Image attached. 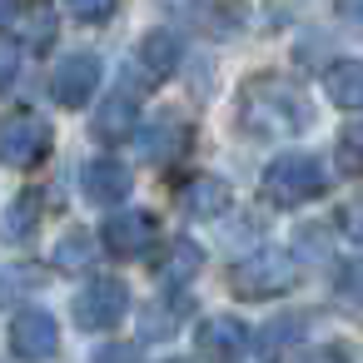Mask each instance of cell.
Here are the masks:
<instances>
[{"instance_id": "cell-1", "label": "cell", "mask_w": 363, "mask_h": 363, "mask_svg": "<svg viewBox=\"0 0 363 363\" xmlns=\"http://www.w3.org/2000/svg\"><path fill=\"white\" fill-rule=\"evenodd\" d=\"M313 125L308 95L284 75H259L239 90V130L254 140H294Z\"/></svg>"}, {"instance_id": "cell-2", "label": "cell", "mask_w": 363, "mask_h": 363, "mask_svg": "<svg viewBox=\"0 0 363 363\" xmlns=\"http://www.w3.org/2000/svg\"><path fill=\"white\" fill-rule=\"evenodd\" d=\"M323 179H328V174H323V160L294 150V155H279V160L264 169V194H269V204H279V209H298V204H308V199L323 194Z\"/></svg>"}, {"instance_id": "cell-3", "label": "cell", "mask_w": 363, "mask_h": 363, "mask_svg": "<svg viewBox=\"0 0 363 363\" xmlns=\"http://www.w3.org/2000/svg\"><path fill=\"white\" fill-rule=\"evenodd\" d=\"M294 259L284 254V249H254L249 259H239L234 264V274H229V289L239 294V298H279V294H289L294 289Z\"/></svg>"}, {"instance_id": "cell-4", "label": "cell", "mask_w": 363, "mask_h": 363, "mask_svg": "<svg viewBox=\"0 0 363 363\" xmlns=\"http://www.w3.org/2000/svg\"><path fill=\"white\" fill-rule=\"evenodd\" d=\"M50 120L35 115V110H16L0 120V164H11V169H35L45 155H50Z\"/></svg>"}, {"instance_id": "cell-5", "label": "cell", "mask_w": 363, "mask_h": 363, "mask_svg": "<svg viewBox=\"0 0 363 363\" xmlns=\"http://www.w3.org/2000/svg\"><path fill=\"white\" fill-rule=\"evenodd\" d=\"M75 323L85 328V333H105V328H115L125 313H130V289L120 284V279H90L80 294H75Z\"/></svg>"}, {"instance_id": "cell-6", "label": "cell", "mask_w": 363, "mask_h": 363, "mask_svg": "<svg viewBox=\"0 0 363 363\" xmlns=\"http://www.w3.org/2000/svg\"><path fill=\"white\" fill-rule=\"evenodd\" d=\"M155 234H160L155 214H145V209H120V214H110V219H105L100 244H105L115 259H140V254L155 244Z\"/></svg>"}, {"instance_id": "cell-7", "label": "cell", "mask_w": 363, "mask_h": 363, "mask_svg": "<svg viewBox=\"0 0 363 363\" xmlns=\"http://www.w3.org/2000/svg\"><path fill=\"white\" fill-rule=\"evenodd\" d=\"M55 343H60V328H55V318H50L45 308H21V313L11 318V353H16V358L40 363V358L55 353Z\"/></svg>"}, {"instance_id": "cell-8", "label": "cell", "mask_w": 363, "mask_h": 363, "mask_svg": "<svg viewBox=\"0 0 363 363\" xmlns=\"http://www.w3.org/2000/svg\"><path fill=\"white\" fill-rule=\"evenodd\" d=\"M95 90H100V60H95V55H65V60L55 65V75H50L55 105L80 110V105H90Z\"/></svg>"}, {"instance_id": "cell-9", "label": "cell", "mask_w": 363, "mask_h": 363, "mask_svg": "<svg viewBox=\"0 0 363 363\" xmlns=\"http://www.w3.org/2000/svg\"><path fill=\"white\" fill-rule=\"evenodd\" d=\"M80 189H85L90 204H120V199L130 194V169H125L120 160L100 155V160H90V164L80 169Z\"/></svg>"}, {"instance_id": "cell-10", "label": "cell", "mask_w": 363, "mask_h": 363, "mask_svg": "<svg viewBox=\"0 0 363 363\" xmlns=\"http://www.w3.org/2000/svg\"><path fill=\"white\" fill-rule=\"evenodd\" d=\"M184 150H189V125H184L179 115H155V120L145 125V135H140V155L155 160V164L179 160Z\"/></svg>"}, {"instance_id": "cell-11", "label": "cell", "mask_w": 363, "mask_h": 363, "mask_svg": "<svg viewBox=\"0 0 363 363\" xmlns=\"http://www.w3.org/2000/svg\"><path fill=\"white\" fill-rule=\"evenodd\" d=\"M184 313H189V294L174 289V294H160L145 313H140V338L145 343H164L184 328Z\"/></svg>"}, {"instance_id": "cell-12", "label": "cell", "mask_w": 363, "mask_h": 363, "mask_svg": "<svg viewBox=\"0 0 363 363\" xmlns=\"http://www.w3.org/2000/svg\"><path fill=\"white\" fill-rule=\"evenodd\" d=\"M194 338H199V353H204V358H234V353L249 348V328H244L234 313H209Z\"/></svg>"}, {"instance_id": "cell-13", "label": "cell", "mask_w": 363, "mask_h": 363, "mask_svg": "<svg viewBox=\"0 0 363 363\" xmlns=\"http://www.w3.org/2000/svg\"><path fill=\"white\" fill-rule=\"evenodd\" d=\"M135 115H140V100H135V90H120V95H110V100L95 110L90 130H95V140H100V145H120V140H130V130H135Z\"/></svg>"}, {"instance_id": "cell-14", "label": "cell", "mask_w": 363, "mask_h": 363, "mask_svg": "<svg viewBox=\"0 0 363 363\" xmlns=\"http://www.w3.org/2000/svg\"><path fill=\"white\" fill-rule=\"evenodd\" d=\"M179 60H184V35H179V30H150V35L140 40V65L150 70V80L169 75Z\"/></svg>"}, {"instance_id": "cell-15", "label": "cell", "mask_w": 363, "mask_h": 363, "mask_svg": "<svg viewBox=\"0 0 363 363\" xmlns=\"http://www.w3.org/2000/svg\"><path fill=\"white\" fill-rule=\"evenodd\" d=\"M224 209H229V184L224 179H214V174L189 179V189H184V214L189 219H219Z\"/></svg>"}, {"instance_id": "cell-16", "label": "cell", "mask_w": 363, "mask_h": 363, "mask_svg": "<svg viewBox=\"0 0 363 363\" xmlns=\"http://www.w3.org/2000/svg\"><path fill=\"white\" fill-rule=\"evenodd\" d=\"M35 229H40V194L26 189V194L11 199L6 219H0V239H6V244H30Z\"/></svg>"}, {"instance_id": "cell-17", "label": "cell", "mask_w": 363, "mask_h": 363, "mask_svg": "<svg viewBox=\"0 0 363 363\" xmlns=\"http://www.w3.org/2000/svg\"><path fill=\"white\" fill-rule=\"evenodd\" d=\"M323 85H328V100L343 105V110H358L363 105V65L358 60H333L323 70Z\"/></svg>"}, {"instance_id": "cell-18", "label": "cell", "mask_w": 363, "mask_h": 363, "mask_svg": "<svg viewBox=\"0 0 363 363\" xmlns=\"http://www.w3.org/2000/svg\"><path fill=\"white\" fill-rule=\"evenodd\" d=\"M50 264H55V269H70V274H90V264H95V239H90L85 229L60 234V244L50 249Z\"/></svg>"}, {"instance_id": "cell-19", "label": "cell", "mask_w": 363, "mask_h": 363, "mask_svg": "<svg viewBox=\"0 0 363 363\" xmlns=\"http://www.w3.org/2000/svg\"><path fill=\"white\" fill-rule=\"evenodd\" d=\"M16 30L26 35V45H30V50H45V45L55 40V11L45 6V0H35V6H21Z\"/></svg>"}, {"instance_id": "cell-20", "label": "cell", "mask_w": 363, "mask_h": 363, "mask_svg": "<svg viewBox=\"0 0 363 363\" xmlns=\"http://www.w3.org/2000/svg\"><path fill=\"white\" fill-rule=\"evenodd\" d=\"M204 269V254H199V244H189V239H174L169 244V259H164V284L169 289H184L194 274Z\"/></svg>"}, {"instance_id": "cell-21", "label": "cell", "mask_w": 363, "mask_h": 363, "mask_svg": "<svg viewBox=\"0 0 363 363\" xmlns=\"http://www.w3.org/2000/svg\"><path fill=\"white\" fill-rule=\"evenodd\" d=\"M65 11L85 26H105L115 11H120V0H65Z\"/></svg>"}, {"instance_id": "cell-22", "label": "cell", "mask_w": 363, "mask_h": 363, "mask_svg": "<svg viewBox=\"0 0 363 363\" xmlns=\"http://www.w3.org/2000/svg\"><path fill=\"white\" fill-rule=\"evenodd\" d=\"M298 328H303V318H279L274 328H264V333H259V348H264L259 358H274L279 343H294V338H298Z\"/></svg>"}, {"instance_id": "cell-23", "label": "cell", "mask_w": 363, "mask_h": 363, "mask_svg": "<svg viewBox=\"0 0 363 363\" xmlns=\"http://www.w3.org/2000/svg\"><path fill=\"white\" fill-rule=\"evenodd\" d=\"M16 70H21V45L11 35H0V90L16 85Z\"/></svg>"}, {"instance_id": "cell-24", "label": "cell", "mask_w": 363, "mask_h": 363, "mask_svg": "<svg viewBox=\"0 0 363 363\" xmlns=\"http://www.w3.org/2000/svg\"><path fill=\"white\" fill-rule=\"evenodd\" d=\"M338 169L343 174H358V130L353 125L338 135Z\"/></svg>"}, {"instance_id": "cell-25", "label": "cell", "mask_w": 363, "mask_h": 363, "mask_svg": "<svg viewBox=\"0 0 363 363\" xmlns=\"http://www.w3.org/2000/svg\"><path fill=\"white\" fill-rule=\"evenodd\" d=\"M95 363H140V358H135V348H120V343H115V348H100Z\"/></svg>"}, {"instance_id": "cell-26", "label": "cell", "mask_w": 363, "mask_h": 363, "mask_svg": "<svg viewBox=\"0 0 363 363\" xmlns=\"http://www.w3.org/2000/svg\"><path fill=\"white\" fill-rule=\"evenodd\" d=\"M298 363H348V353H343V348H323V353H308V358H298Z\"/></svg>"}, {"instance_id": "cell-27", "label": "cell", "mask_w": 363, "mask_h": 363, "mask_svg": "<svg viewBox=\"0 0 363 363\" xmlns=\"http://www.w3.org/2000/svg\"><path fill=\"white\" fill-rule=\"evenodd\" d=\"M169 363H189V358H169Z\"/></svg>"}, {"instance_id": "cell-28", "label": "cell", "mask_w": 363, "mask_h": 363, "mask_svg": "<svg viewBox=\"0 0 363 363\" xmlns=\"http://www.w3.org/2000/svg\"><path fill=\"white\" fill-rule=\"evenodd\" d=\"M179 6H184V0H179Z\"/></svg>"}]
</instances>
